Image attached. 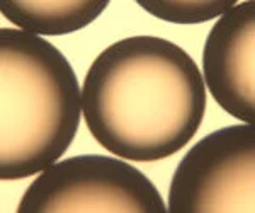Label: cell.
<instances>
[{"mask_svg": "<svg viewBox=\"0 0 255 213\" xmlns=\"http://www.w3.org/2000/svg\"><path fill=\"white\" fill-rule=\"evenodd\" d=\"M82 111L92 137L126 161L155 162L186 147L206 113V87L186 50L155 36L125 38L90 65Z\"/></svg>", "mask_w": 255, "mask_h": 213, "instance_id": "cell-1", "label": "cell"}, {"mask_svg": "<svg viewBox=\"0 0 255 213\" xmlns=\"http://www.w3.org/2000/svg\"><path fill=\"white\" fill-rule=\"evenodd\" d=\"M108 0H2V15L34 36H63L92 24L108 9Z\"/></svg>", "mask_w": 255, "mask_h": 213, "instance_id": "cell-6", "label": "cell"}, {"mask_svg": "<svg viewBox=\"0 0 255 213\" xmlns=\"http://www.w3.org/2000/svg\"><path fill=\"white\" fill-rule=\"evenodd\" d=\"M2 157L0 179L43 173L67 152L80 121L82 92L68 60L46 39L0 29Z\"/></svg>", "mask_w": 255, "mask_h": 213, "instance_id": "cell-2", "label": "cell"}, {"mask_svg": "<svg viewBox=\"0 0 255 213\" xmlns=\"http://www.w3.org/2000/svg\"><path fill=\"white\" fill-rule=\"evenodd\" d=\"M138 5L157 19L172 24H203L221 17L237 0H138Z\"/></svg>", "mask_w": 255, "mask_h": 213, "instance_id": "cell-7", "label": "cell"}, {"mask_svg": "<svg viewBox=\"0 0 255 213\" xmlns=\"http://www.w3.org/2000/svg\"><path fill=\"white\" fill-rule=\"evenodd\" d=\"M255 130L232 125L206 135L174 171L170 213H254Z\"/></svg>", "mask_w": 255, "mask_h": 213, "instance_id": "cell-4", "label": "cell"}, {"mask_svg": "<svg viewBox=\"0 0 255 213\" xmlns=\"http://www.w3.org/2000/svg\"><path fill=\"white\" fill-rule=\"evenodd\" d=\"M255 2H238L209 31L203 50L204 80L213 99L249 125L255 116Z\"/></svg>", "mask_w": 255, "mask_h": 213, "instance_id": "cell-5", "label": "cell"}, {"mask_svg": "<svg viewBox=\"0 0 255 213\" xmlns=\"http://www.w3.org/2000/svg\"><path fill=\"white\" fill-rule=\"evenodd\" d=\"M19 213H165L157 186L136 167L108 155H75L55 162L27 188Z\"/></svg>", "mask_w": 255, "mask_h": 213, "instance_id": "cell-3", "label": "cell"}]
</instances>
